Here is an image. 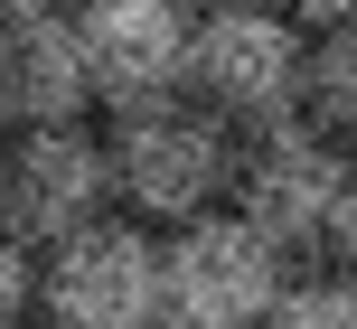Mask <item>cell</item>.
Returning a JSON list of instances; mask_svg holds the SVG:
<instances>
[{"mask_svg": "<svg viewBox=\"0 0 357 329\" xmlns=\"http://www.w3.org/2000/svg\"><path fill=\"white\" fill-rule=\"evenodd\" d=\"M104 169H113V207L142 226H188L207 207H226V169H235V123H216L188 94H151V104H113L104 132Z\"/></svg>", "mask_w": 357, "mask_h": 329, "instance_id": "obj_1", "label": "cell"}, {"mask_svg": "<svg viewBox=\"0 0 357 329\" xmlns=\"http://www.w3.org/2000/svg\"><path fill=\"white\" fill-rule=\"evenodd\" d=\"M282 282H291V254L254 236L235 207L160 226V329H264Z\"/></svg>", "mask_w": 357, "mask_h": 329, "instance_id": "obj_2", "label": "cell"}, {"mask_svg": "<svg viewBox=\"0 0 357 329\" xmlns=\"http://www.w3.org/2000/svg\"><path fill=\"white\" fill-rule=\"evenodd\" d=\"M38 311L56 329H160V226L104 207L94 226L38 245Z\"/></svg>", "mask_w": 357, "mask_h": 329, "instance_id": "obj_3", "label": "cell"}, {"mask_svg": "<svg viewBox=\"0 0 357 329\" xmlns=\"http://www.w3.org/2000/svg\"><path fill=\"white\" fill-rule=\"evenodd\" d=\"M301 47H310V29L282 19L273 0H216L188 29V94L216 123L264 132L301 104Z\"/></svg>", "mask_w": 357, "mask_h": 329, "instance_id": "obj_4", "label": "cell"}, {"mask_svg": "<svg viewBox=\"0 0 357 329\" xmlns=\"http://www.w3.org/2000/svg\"><path fill=\"white\" fill-rule=\"evenodd\" d=\"M339 179H348V151L320 141L301 113L245 132L235 141V169H226V198L254 236H273L282 254H310L329 245V207H339Z\"/></svg>", "mask_w": 357, "mask_h": 329, "instance_id": "obj_5", "label": "cell"}, {"mask_svg": "<svg viewBox=\"0 0 357 329\" xmlns=\"http://www.w3.org/2000/svg\"><path fill=\"white\" fill-rule=\"evenodd\" d=\"M113 207V169H104V132L85 123H38L0 141V226L19 245H56L75 226H94Z\"/></svg>", "mask_w": 357, "mask_h": 329, "instance_id": "obj_6", "label": "cell"}, {"mask_svg": "<svg viewBox=\"0 0 357 329\" xmlns=\"http://www.w3.org/2000/svg\"><path fill=\"white\" fill-rule=\"evenodd\" d=\"M188 0H85L75 10V47H85V85L104 104H151V94H188Z\"/></svg>", "mask_w": 357, "mask_h": 329, "instance_id": "obj_7", "label": "cell"}, {"mask_svg": "<svg viewBox=\"0 0 357 329\" xmlns=\"http://www.w3.org/2000/svg\"><path fill=\"white\" fill-rule=\"evenodd\" d=\"M94 85H85V47H75L66 10H29L0 19V132H38V123H85Z\"/></svg>", "mask_w": 357, "mask_h": 329, "instance_id": "obj_8", "label": "cell"}, {"mask_svg": "<svg viewBox=\"0 0 357 329\" xmlns=\"http://www.w3.org/2000/svg\"><path fill=\"white\" fill-rule=\"evenodd\" d=\"M301 113L320 141H339L357 151V19L348 29H310V47H301Z\"/></svg>", "mask_w": 357, "mask_h": 329, "instance_id": "obj_9", "label": "cell"}, {"mask_svg": "<svg viewBox=\"0 0 357 329\" xmlns=\"http://www.w3.org/2000/svg\"><path fill=\"white\" fill-rule=\"evenodd\" d=\"M264 329H357V273H291Z\"/></svg>", "mask_w": 357, "mask_h": 329, "instance_id": "obj_10", "label": "cell"}, {"mask_svg": "<svg viewBox=\"0 0 357 329\" xmlns=\"http://www.w3.org/2000/svg\"><path fill=\"white\" fill-rule=\"evenodd\" d=\"M29 311H38V254L0 226V329H19Z\"/></svg>", "mask_w": 357, "mask_h": 329, "instance_id": "obj_11", "label": "cell"}, {"mask_svg": "<svg viewBox=\"0 0 357 329\" xmlns=\"http://www.w3.org/2000/svg\"><path fill=\"white\" fill-rule=\"evenodd\" d=\"M329 245H339V263L357 273V160H348V179H339V207H329Z\"/></svg>", "mask_w": 357, "mask_h": 329, "instance_id": "obj_12", "label": "cell"}, {"mask_svg": "<svg viewBox=\"0 0 357 329\" xmlns=\"http://www.w3.org/2000/svg\"><path fill=\"white\" fill-rule=\"evenodd\" d=\"M282 19H301V29H348L357 19V0H273Z\"/></svg>", "mask_w": 357, "mask_h": 329, "instance_id": "obj_13", "label": "cell"}, {"mask_svg": "<svg viewBox=\"0 0 357 329\" xmlns=\"http://www.w3.org/2000/svg\"><path fill=\"white\" fill-rule=\"evenodd\" d=\"M29 10H56V0H0V19H29Z\"/></svg>", "mask_w": 357, "mask_h": 329, "instance_id": "obj_14", "label": "cell"}]
</instances>
